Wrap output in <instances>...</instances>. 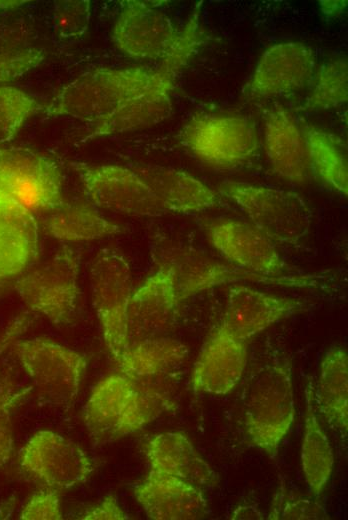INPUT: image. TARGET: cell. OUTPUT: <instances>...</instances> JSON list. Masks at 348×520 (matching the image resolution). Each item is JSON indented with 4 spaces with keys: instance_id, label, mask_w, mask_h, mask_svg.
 <instances>
[{
    "instance_id": "4316f807",
    "label": "cell",
    "mask_w": 348,
    "mask_h": 520,
    "mask_svg": "<svg viewBox=\"0 0 348 520\" xmlns=\"http://www.w3.org/2000/svg\"><path fill=\"white\" fill-rule=\"evenodd\" d=\"M310 171L335 191L347 196L348 173L344 145L335 135L303 124Z\"/></svg>"
},
{
    "instance_id": "9c48e42d",
    "label": "cell",
    "mask_w": 348,
    "mask_h": 520,
    "mask_svg": "<svg viewBox=\"0 0 348 520\" xmlns=\"http://www.w3.org/2000/svg\"><path fill=\"white\" fill-rule=\"evenodd\" d=\"M14 350L46 402L58 408L74 403L86 371L85 355L44 338L18 341Z\"/></svg>"
},
{
    "instance_id": "e575fe53",
    "label": "cell",
    "mask_w": 348,
    "mask_h": 520,
    "mask_svg": "<svg viewBox=\"0 0 348 520\" xmlns=\"http://www.w3.org/2000/svg\"><path fill=\"white\" fill-rule=\"evenodd\" d=\"M29 391V388L0 389V467L10 460L13 451L12 412Z\"/></svg>"
},
{
    "instance_id": "5bb4252c",
    "label": "cell",
    "mask_w": 348,
    "mask_h": 520,
    "mask_svg": "<svg viewBox=\"0 0 348 520\" xmlns=\"http://www.w3.org/2000/svg\"><path fill=\"white\" fill-rule=\"evenodd\" d=\"M187 356L188 349L184 344L169 336L161 337L129 346L118 368L142 390L172 410L175 405L173 395Z\"/></svg>"
},
{
    "instance_id": "7402d4cb",
    "label": "cell",
    "mask_w": 348,
    "mask_h": 520,
    "mask_svg": "<svg viewBox=\"0 0 348 520\" xmlns=\"http://www.w3.org/2000/svg\"><path fill=\"white\" fill-rule=\"evenodd\" d=\"M142 450L152 470L180 478L201 489L218 484L216 472L183 432L153 435L142 445Z\"/></svg>"
},
{
    "instance_id": "ac0fdd59",
    "label": "cell",
    "mask_w": 348,
    "mask_h": 520,
    "mask_svg": "<svg viewBox=\"0 0 348 520\" xmlns=\"http://www.w3.org/2000/svg\"><path fill=\"white\" fill-rule=\"evenodd\" d=\"M316 66L314 52L300 42L271 45L260 56L244 94L266 97L303 88Z\"/></svg>"
},
{
    "instance_id": "7a4b0ae2",
    "label": "cell",
    "mask_w": 348,
    "mask_h": 520,
    "mask_svg": "<svg viewBox=\"0 0 348 520\" xmlns=\"http://www.w3.org/2000/svg\"><path fill=\"white\" fill-rule=\"evenodd\" d=\"M241 414L250 444L274 459L295 418L292 363L281 350L266 351L247 371Z\"/></svg>"
},
{
    "instance_id": "60d3db41",
    "label": "cell",
    "mask_w": 348,
    "mask_h": 520,
    "mask_svg": "<svg viewBox=\"0 0 348 520\" xmlns=\"http://www.w3.org/2000/svg\"><path fill=\"white\" fill-rule=\"evenodd\" d=\"M25 2L26 1H1L0 0V11L1 10H5V9H9V8L18 7V6L22 5Z\"/></svg>"
},
{
    "instance_id": "52a82bcc",
    "label": "cell",
    "mask_w": 348,
    "mask_h": 520,
    "mask_svg": "<svg viewBox=\"0 0 348 520\" xmlns=\"http://www.w3.org/2000/svg\"><path fill=\"white\" fill-rule=\"evenodd\" d=\"M81 254L63 246L47 261L19 276L14 289L33 311L56 325L72 322L78 299Z\"/></svg>"
},
{
    "instance_id": "44dd1931",
    "label": "cell",
    "mask_w": 348,
    "mask_h": 520,
    "mask_svg": "<svg viewBox=\"0 0 348 520\" xmlns=\"http://www.w3.org/2000/svg\"><path fill=\"white\" fill-rule=\"evenodd\" d=\"M264 149L272 170L278 176L298 184L307 181L310 169L303 132L280 105L265 113Z\"/></svg>"
},
{
    "instance_id": "cb8c5ba5",
    "label": "cell",
    "mask_w": 348,
    "mask_h": 520,
    "mask_svg": "<svg viewBox=\"0 0 348 520\" xmlns=\"http://www.w3.org/2000/svg\"><path fill=\"white\" fill-rule=\"evenodd\" d=\"M316 409L343 438L348 431V354L342 347H331L323 356L316 389Z\"/></svg>"
},
{
    "instance_id": "f1b7e54d",
    "label": "cell",
    "mask_w": 348,
    "mask_h": 520,
    "mask_svg": "<svg viewBox=\"0 0 348 520\" xmlns=\"http://www.w3.org/2000/svg\"><path fill=\"white\" fill-rule=\"evenodd\" d=\"M40 105L25 92L11 86H0V147L13 139L24 122Z\"/></svg>"
},
{
    "instance_id": "2e32d148",
    "label": "cell",
    "mask_w": 348,
    "mask_h": 520,
    "mask_svg": "<svg viewBox=\"0 0 348 520\" xmlns=\"http://www.w3.org/2000/svg\"><path fill=\"white\" fill-rule=\"evenodd\" d=\"M178 305L170 272L156 267V271L131 294L126 317L129 346L168 337L176 324Z\"/></svg>"
},
{
    "instance_id": "8fae6325",
    "label": "cell",
    "mask_w": 348,
    "mask_h": 520,
    "mask_svg": "<svg viewBox=\"0 0 348 520\" xmlns=\"http://www.w3.org/2000/svg\"><path fill=\"white\" fill-rule=\"evenodd\" d=\"M0 189L31 212H52L64 204L58 166L28 148L0 147Z\"/></svg>"
},
{
    "instance_id": "83f0119b",
    "label": "cell",
    "mask_w": 348,
    "mask_h": 520,
    "mask_svg": "<svg viewBox=\"0 0 348 520\" xmlns=\"http://www.w3.org/2000/svg\"><path fill=\"white\" fill-rule=\"evenodd\" d=\"M348 100V64L337 59L323 64L316 75L314 85L303 110H327L336 108Z\"/></svg>"
},
{
    "instance_id": "f546056e",
    "label": "cell",
    "mask_w": 348,
    "mask_h": 520,
    "mask_svg": "<svg viewBox=\"0 0 348 520\" xmlns=\"http://www.w3.org/2000/svg\"><path fill=\"white\" fill-rule=\"evenodd\" d=\"M36 253L37 248L24 234L0 226V280L19 275Z\"/></svg>"
},
{
    "instance_id": "d4e9b609",
    "label": "cell",
    "mask_w": 348,
    "mask_h": 520,
    "mask_svg": "<svg viewBox=\"0 0 348 520\" xmlns=\"http://www.w3.org/2000/svg\"><path fill=\"white\" fill-rule=\"evenodd\" d=\"M304 432L300 459L303 475L314 498H318L332 474L333 449L317 415L314 384L310 380L305 389Z\"/></svg>"
},
{
    "instance_id": "ab89813d",
    "label": "cell",
    "mask_w": 348,
    "mask_h": 520,
    "mask_svg": "<svg viewBox=\"0 0 348 520\" xmlns=\"http://www.w3.org/2000/svg\"><path fill=\"white\" fill-rule=\"evenodd\" d=\"M21 324L22 323H16L8 330L6 336H4V338L0 342V353L8 345V343L17 335Z\"/></svg>"
},
{
    "instance_id": "b9f144b4",
    "label": "cell",
    "mask_w": 348,
    "mask_h": 520,
    "mask_svg": "<svg viewBox=\"0 0 348 520\" xmlns=\"http://www.w3.org/2000/svg\"><path fill=\"white\" fill-rule=\"evenodd\" d=\"M5 291V281L0 280V297Z\"/></svg>"
},
{
    "instance_id": "277c9868",
    "label": "cell",
    "mask_w": 348,
    "mask_h": 520,
    "mask_svg": "<svg viewBox=\"0 0 348 520\" xmlns=\"http://www.w3.org/2000/svg\"><path fill=\"white\" fill-rule=\"evenodd\" d=\"M167 411L129 377L111 374L92 389L84 407V423L95 443L133 434Z\"/></svg>"
},
{
    "instance_id": "74e56055",
    "label": "cell",
    "mask_w": 348,
    "mask_h": 520,
    "mask_svg": "<svg viewBox=\"0 0 348 520\" xmlns=\"http://www.w3.org/2000/svg\"><path fill=\"white\" fill-rule=\"evenodd\" d=\"M265 518L257 507L247 504L239 505L229 516L231 520H263Z\"/></svg>"
},
{
    "instance_id": "7c38bea8",
    "label": "cell",
    "mask_w": 348,
    "mask_h": 520,
    "mask_svg": "<svg viewBox=\"0 0 348 520\" xmlns=\"http://www.w3.org/2000/svg\"><path fill=\"white\" fill-rule=\"evenodd\" d=\"M87 197L96 206L131 216H160L168 213L161 201L131 169L72 161Z\"/></svg>"
},
{
    "instance_id": "d6a6232c",
    "label": "cell",
    "mask_w": 348,
    "mask_h": 520,
    "mask_svg": "<svg viewBox=\"0 0 348 520\" xmlns=\"http://www.w3.org/2000/svg\"><path fill=\"white\" fill-rule=\"evenodd\" d=\"M88 0H59L53 5V28L62 40H76L87 31L90 22Z\"/></svg>"
},
{
    "instance_id": "1f68e13d",
    "label": "cell",
    "mask_w": 348,
    "mask_h": 520,
    "mask_svg": "<svg viewBox=\"0 0 348 520\" xmlns=\"http://www.w3.org/2000/svg\"><path fill=\"white\" fill-rule=\"evenodd\" d=\"M329 514L325 507L315 498H307L294 492H288L284 485L273 497L269 520H327Z\"/></svg>"
},
{
    "instance_id": "f35d334b",
    "label": "cell",
    "mask_w": 348,
    "mask_h": 520,
    "mask_svg": "<svg viewBox=\"0 0 348 520\" xmlns=\"http://www.w3.org/2000/svg\"><path fill=\"white\" fill-rule=\"evenodd\" d=\"M347 1H320L321 10L326 15H336L342 12Z\"/></svg>"
},
{
    "instance_id": "d590c367",
    "label": "cell",
    "mask_w": 348,
    "mask_h": 520,
    "mask_svg": "<svg viewBox=\"0 0 348 520\" xmlns=\"http://www.w3.org/2000/svg\"><path fill=\"white\" fill-rule=\"evenodd\" d=\"M63 518L56 489L34 493L20 513L23 520H60Z\"/></svg>"
},
{
    "instance_id": "4fadbf2b",
    "label": "cell",
    "mask_w": 348,
    "mask_h": 520,
    "mask_svg": "<svg viewBox=\"0 0 348 520\" xmlns=\"http://www.w3.org/2000/svg\"><path fill=\"white\" fill-rule=\"evenodd\" d=\"M22 469L52 489H69L85 482L94 467L75 442L50 430L36 432L20 452Z\"/></svg>"
},
{
    "instance_id": "d6986e66",
    "label": "cell",
    "mask_w": 348,
    "mask_h": 520,
    "mask_svg": "<svg viewBox=\"0 0 348 520\" xmlns=\"http://www.w3.org/2000/svg\"><path fill=\"white\" fill-rule=\"evenodd\" d=\"M248 360L247 341L217 326L202 345L191 372L197 393L226 395L243 378Z\"/></svg>"
},
{
    "instance_id": "ba28073f",
    "label": "cell",
    "mask_w": 348,
    "mask_h": 520,
    "mask_svg": "<svg viewBox=\"0 0 348 520\" xmlns=\"http://www.w3.org/2000/svg\"><path fill=\"white\" fill-rule=\"evenodd\" d=\"M181 143L211 165L233 167L252 158L259 138L252 121L239 115L199 113L179 133Z\"/></svg>"
},
{
    "instance_id": "603a6c76",
    "label": "cell",
    "mask_w": 348,
    "mask_h": 520,
    "mask_svg": "<svg viewBox=\"0 0 348 520\" xmlns=\"http://www.w3.org/2000/svg\"><path fill=\"white\" fill-rule=\"evenodd\" d=\"M169 212H200L221 206L218 191L187 172L153 165L131 168Z\"/></svg>"
},
{
    "instance_id": "8d00e7d4",
    "label": "cell",
    "mask_w": 348,
    "mask_h": 520,
    "mask_svg": "<svg viewBox=\"0 0 348 520\" xmlns=\"http://www.w3.org/2000/svg\"><path fill=\"white\" fill-rule=\"evenodd\" d=\"M83 520H125L128 514L123 510L116 496L109 494L100 502L89 507L78 517Z\"/></svg>"
},
{
    "instance_id": "ffe728a7",
    "label": "cell",
    "mask_w": 348,
    "mask_h": 520,
    "mask_svg": "<svg viewBox=\"0 0 348 520\" xmlns=\"http://www.w3.org/2000/svg\"><path fill=\"white\" fill-rule=\"evenodd\" d=\"M133 494L153 520H198L209 513L200 487L152 469L134 487Z\"/></svg>"
},
{
    "instance_id": "e0dca14e",
    "label": "cell",
    "mask_w": 348,
    "mask_h": 520,
    "mask_svg": "<svg viewBox=\"0 0 348 520\" xmlns=\"http://www.w3.org/2000/svg\"><path fill=\"white\" fill-rule=\"evenodd\" d=\"M307 308L304 301L268 294L244 285L229 289L219 327L248 341L268 327Z\"/></svg>"
},
{
    "instance_id": "6da1fadb",
    "label": "cell",
    "mask_w": 348,
    "mask_h": 520,
    "mask_svg": "<svg viewBox=\"0 0 348 520\" xmlns=\"http://www.w3.org/2000/svg\"><path fill=\"white\" fill-rule=\"evenodd\" d=\"M177 75L162 65L87 71L63 86L41 112L87 123L84 141L146 128L170 116Z\"/></svg>"
},
{
    "instance_id": "484cf974",
    "label": "cell",
    "mask_w": 348,
    "mask_h": 520,
    "mask_svg": "<svg viewBox=\"0 0 348 520\" xmlns=\"http://www.w3.org/2000/svg\"><path fill=\"white\" fill-rule=\"evenodd\" d=\"M42 227L51 237L66 242L94 240L123 231L120 225L81 203H64L42 220Z\"/></svg>"
},
{
    "instance_id": "5b68a950",
    "label": "cell",
    "mask_w": 348,
    "mask_h": 520,
    "mask_svg": "<svg viewBox=\"0 0 348 520\" xmlns=\"http://www.w3.org/2000/svg\"><path fill=\"white\" fill-rule=\"evenodd\" d=\"M217 191L273 242L296 245L310 231L312 211L295 192L236 181L220 183Z\"/></svg>"
},
{
    "instance_id": "9a60e30c",
    "label": "cell",
    "mask_w": 348,
    "mask_h": 520,
    "mask_svg": "<svg viewBox=\"0 0 348 520\" xmlns=\"http://www.w3.org/2000/svg\"><path fill=\"white\" fill-rule=\"evenodd\" d=\"M203 227L211 245L232 265L268 277L286 270L274 242L251 223L209 219Z\"/></svg>"
},
{
    "instance_id": "3957f363",
    "label": "cell",
    "mask_w": 348,
    "mask_h": 520,
    "mask_svg": "<svg viewBox=\"0 0 348 520\" xmlns=\"http://www.w3.org/2000/svg\"><path fill=\"white\" fill-rule=\"evenodd\" d=\"M202 2L193 9L182 29L154 5L124 1L112 31V40L124 54L137 59L161 61L179 73L208 41L200 24Z\"/></svg>"
},
{
    "instance_id": "8992f818",
    "label": "cell",
    "mask_w": 348,
    "mask_h": 520,
    "mask_svg": "<svg viewBox=\"0 0 348 520\" xmlns=\"http://www.w3.org/2000/svg\"><path fill=\"white\" fill-rule=\"evenodd\" d=\"M89 279L103 341L118 366L129 349L126 317L132 294L130 266L118 250L104 248L91 261Z\"/></svg>"
},
{
    "instance_id": "4dcf8cb0",
    "label": "cell",
    "mask_w": 348,
    "mask_h": 520,
    "mask_svg": "<svg viewBox=\"0 0 348 520\" xmlns=\"http://www.w3.org/2000/svg\"><path fill=\"white\" fill-rule=\"evenodd\" d=\"M45 52L14 39L0 38V83L14 80L39 66Z\"/></svg>"
},
{
    "instance_id": "30bf717a",
    "label": "cell",
    "mask_w": 348,
    "mask_h": 520,
    "mask_svg": "<svg viewBox=\"0 0 348 520\" xmlns=\"http://www.w3.org/2000/svg\"><path fill=\"white\" fill-rule=\"evenodd\" d=\"M151 254L156 267L170 272L179 302L226 283L263 281L299 285L300 282L292 278L268 277L234 265H226L191 246L166 239L152 244Z\"/></svg>"
},
{
    "instance_id": "836d02e7",
    "label": "cell",
    "mask_w": 348,
    "mask_h": 520,
    "mask_svg": "<svg viewBox=\"0 0 348 520\" xmlns=\"http://www.w3.org/2000/svg\"><path fill=\"white\" fill-rule=\"evenodd\" d=\"M0 226L24 234L37 248L38 222L33 213L0 189Z\"/></svg>"
}]
</instances>
